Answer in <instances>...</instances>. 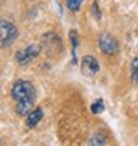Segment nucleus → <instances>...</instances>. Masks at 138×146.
Here are the masks:
<instances>
[{
    "label": "nucleus",
    "instance_id": "nucleus-3",
    "mask_svg": "<svg viewBox=\"0 0 138 146\" xmlns=\"http://www.w3.org/2000/svg\"><path fill=\"white\" fill-rule=\"evenodd\" d=\"M42 48L49 57H57L62 51V42L57 33H46L42 37Z\"/></svg>",
    "mask_w": 138,
    "mask_h": 146
},
{
    "label": "nucleus",
    "instance_id": "nucleus-12",
    "mask_svg": "<svg viewBox=\"0 0 138 146\" xmlns=\"http://www.w3.org/2000/svg\"><path fill=\"white\" fill-rule=\"evenodd\" d=\"M82 3L83 0H65V6L70 12H77L82 8Z\"/></svg>",
    "mask_w": 138,
    "mask_h": 146
},
{
    "label": "nucleus",
    "instance_id": "nucleus-1",
    "mask_svg": "<svg viewBox=\"0 0 138 146\" xmlns=\"http://www.w3.org/2000/svg\"><path fill=\"white\" fill-rule=\"evenodd\" d=\"M11 96L16 103H19V102H34L36 100V88L30 81L19 79V81H16L12 85Z\"/></svg>",
    "mask_w": 138,
    "mask_h": 146
},
{
    "label": "nucleus",
    "instance_id": "nucleus-11",
    "mask_svg": "<svg viewBox=\"0 0 138 146\" xmlns=\"http://www.w3.org/2000/svg\"><path fill=\"white\" fill-rule=\"evenodd\" d=\"M104 109H106V106H104L103 98H98V100H95L94 103L91 104V112H92L94 115L101 113V112H104Z\"/></svg>",
    "mask_w": 138,
    "mask_h": 146
},
{
    "label": "nucleus",
    "instance_id": "nucleus-2",
    "mask_svg": "<svg viewBox=\"0 0 138 146\" xmlns=\"http://www.w3.org/2000/svg\"><path fill=\"white\" fill-rule=\"evenodd\" d=\"M18 37V29L15 27L14 23L8 19H2L0 23V45L2 48H8L16 40Z\"/></svg>",
    "mask_w": 138,
    "mask_h": 146
},
{
    "label": "nucleus",
    "instance_id": "nucleus-8",
    "mask_svg": "<svg viewBox=\"0 0 138 146\" xmlns=\"http://www.w3.org/2000/svg\"><path fill=\"white\" fill-rule=\"evenodd\" d=\"M33 104H34V102H19V103H16L15 110L19 116H27L33 110Z\"/></svg>",
    "mask_w": 138,
    "mask_h": 146
},
{
    "label": "nucleus",
    "instance_id": "nucleus-5",
    "mask_svg": "<svg viewBox=\"0 0 138 146\" xmlns=\"http://www.w3.org/2000/svg\"><path fill=\"white\" fill-rule=\"evenodd\" d=\"M40 52H42V48H40V46L31 43V45H28L25 49L16 51L15 60H16V63H18L19 66H27V64H30V63L33 61V60H36Z\"/></svg>",
    "mask_w": 138,
    "mask_h": 146
},
{
    "label": "nucleus",
    "instance_id": "nucleus-4",
    "mask_svg": "<svg viewBox=\"0 0 138 146\" xmlns=\"http://www.w3.org/2000/svg\"><path fill=\"white\" fill-rule=\"evenodd\" d=\"M98 48L104 55H114L119 51V42L114 36H111L110 33H101L98 37Z\"/></svg>",
    "mask_w": 138,
    "mask_h": 146
},
{
    "label": "nucleus",
    "instance_id": "nucleus-7",
    "mask_svg": "<svg viewBox=\"0 0 138 146\" xmlns=\"http://www.w3.org/2000/svg\"><path fill=\"white\" fill-rule=\"evenodd\" d=\"M42 118H43V109L36 108L27 115V118H25V125H27L28 128H34L36 125L42 121Z\"/></svg>",
    "mask_w": 138,
    "mask_h": 146
},
{
    "label": "nucleus",
    "instance_id": "nucleus-13",
    "mask_svg": "<svg viewBox=\"0 0 138 146\" xmlns=\"http://www.w3.org/2000/svg\"><path fill=\"white\" fill-rule=\"evenodd\" d=\"M91 11H92V14H94V17H95L97 21H100V19H101V12H100V8H98V3H97V2L92 3Z\"/></svg>",
    "mask_w": 138,
    "mask_h": 146
},
{
    "label": "nucleus",
    "instance_id": "nucleus-9",
    "mask_svg": "<svg viewBox=\"0 0 138 146\" xmlns=\"http://www.w3.org/2000/svg\"><path fill=\"white\" fill-rule=\"evenodd\" d=\"M89 146H106V136L103 134V131H97L91 136Z\"/></svg>",
    "mask_w": 138,
    "mask_h": 146
},
{
    "label": "nucleus",
    "instance_id": "nucleus-10",
    "mask_svg": "<svg viewBox=\"0 0 138 146\" xmlns=\"http://www.w3.org/2000/svg\"><path fill=\"white\" fill-rule=\"evenodd\" d=\"M70 40H71V54H73V64L77 63L76 60V49L79 46V37H77V33L76 30H71L70 31Z\"/></svg>",
    "mask_w": 138,
    "mask_h": 146
},
{
    "label": "nucleus",
    "instance_id": "nucleus-14",
    "mask_svg": "<svg viewBox=\"0 0 138 146\" xmlns=\"http://www.w3.org/2000/svg\"><path fill=\"white\" fill-rule=\"evenodd\" d=\"M131 81H132V82H134L135 85H138V75H137V76H135L134 79H131Z\"/></svg>",
    "mask_w": 138,
    "mask_h": 146
},
{
    "label": "nucleus",
    "instance_id": "nucleus-6",
    "mask_svg": "<svg viewBox=\"0 0 138 146\" xmlns=\"http://www.w3.org/2000/svg\"><path fill=\"white\" fill-rule=\"evenodd\" d=\"M80 72L86 78H94L100 72V63L92 55H83L80 60Z\"/></svg>",
    "mask_w": 138,
    "mask_h": 146
}]
</instances>
